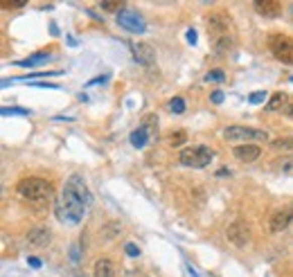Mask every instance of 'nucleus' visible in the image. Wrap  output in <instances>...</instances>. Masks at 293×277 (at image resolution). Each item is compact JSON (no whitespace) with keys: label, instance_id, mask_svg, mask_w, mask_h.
Returning a JSON list of instances; mask_svg holds the SVG:
<instances>
[{"label":"nucleus","instance_id":"nucleus-32","mask_svg":"<svg viewBox=\"0 0 293 277\" xmlns=\"http://www.w3.org/2000/svg\"><path fill=\"white\" fill-rule=\"evenodd\" d=\"M27 264H30L32 268H41V259H36V257H30V259H27Z\"/></svg>","mask_w":293,"mask_h":277},{"label":"nucleus","instance_id":"nucleus-6","mask_svg":"<svg viewBox=\"0 0 293 277\" xmlns=\"http://www.w3.org/2000/svg\"><path fill=\"white\" fill-rule=\"evenodd\" d=\"M118 25L122 27V30L131 32V34H145L147 32L145 18H142L138 12H129V9H124V12L118 14Z\"/></svg>","mask_w":293,"mask_h":277},{"label":"nucleus","instance_id":"nucleus-14","mask_svg":"<svg viewBox=\"0 0 293 277\" xmlns=\"http://www.w3.org/2000/svg\"><path fill=\"white\" fill-rule=\"evenodd\" d=\"M93 273L95 277H115V264L110 259H106V257H102V259L95 261Z\"/></svg>","mask_w":293,"mask_h":277},{"label":"nucleus","instance_id":"nucleus-35","mask_svg":"<svg viewBox=\"0 0 293 277\" xmlns=\"http://www.w3.org/2000/svg\"><path fill=\"white\" fill-rule=\"evenodd\" d=\"M291 16H293V5H291Z\"/></svg>","mask_w":293,"mask_h":277},{"label":"nucleus","instance_id":"nucleus-13","mask_svg":"<svg viewBox=\"0 0 293 277\" xmlns=\"http://www.w3.org/2000/svg\"><path fill=\"white\" fill-rule=\"evenodd\" d=\"M27 241H30V246H34V248H45L52 241V235H50L47 228H34V230L27 232Z\"/></svg>","mask_w":293,"mask_h":277},{"label":"nucleus","instance_id":"nucleus-12","mask_svg":"<svg viewBox=\"0 0 293 277\" xmlns=\"http://www.w3.org/2000/svg\"><path fill=\"white\" fill-rule=\"evenodd\" d=\"M259 153H262V149L257 144H237L232 149V155L237 160H242V162H253V160L259 158Z\"/></svg>","mask_w":293,"mask_h":277},{"label":"nucleus","instance_id":"nucleus-34","mask_svg":"<svg viewBox=\"0 0 293 277\" xmlns=\"http://www.w3.org/2000/svg\"><path fill=\"white\" fill-rule=\"evenodd\" d=\"M217 176H219V178H225V176H230V169H219V172H217Z\"/></svg>","mask_w":293,"mask_h":277},{"label":"nucleus","instance_id":"nucleus-19","mask_svg":"<svg viewBox=\"0 0 293 277\" xmlns=\"http://www.w3.org/2000/svg\"><path fill=\"white\" fill-rule=\"evenodd\" d=\"M185 99L183 97H171L169 99V110L171 113H176V115H181V113H185Z\"/></svg>","mask_w":293,"mask_h":277},{"label":"nucleus","instance_id":"nucleus-20","mask_svg":"<svg viewBox=\"0 0 293 277\" xmlns=\"http://www.w3.org/2000/svg\"><path fill=\"white\" fill-rule=\"evenodd\" d=\"M185 140H187V133H185V131H174V133L167 135V142H169L171 147H181V144H183Z\"/></svg>","mask_w":293,"mask_h":277},{"label":"nucleus","instance_id":"nucleus-17","mask_svg":"<svg viewBox=\"0 0 293 277\" xmlns=\"http://www.w3.org/2000/svg\"><path fill=\"white\" fill-rule=\"evenodd\" d=\"M271 147L275 149V151H291V149H293V135H291V138H275V140H271Z\"/></svg>","mask_w":293,"mask_h":277},{"label":"nucleus","instance_id":"nucleus-25","mask_svg":"<svg viewBox=\"0 0 293 277\" xmlns=\"http://www.w3.org/2000/svg\"><path fill=\"white\" fill-rule=\"evenodd\" d=\"M3 7H5V9H18V7H25V0H3Z\"/></svg>","mask_w":293,"mask_h":277},{"label":"nucleus","instance_id":"nucleus-7","mask_svg":"<svg viewBox=\"0 0 293 277\" xmlns=\"http://www.w3.org/2000/svg\"><path fill=\"white\" fill-rule=\"evenodd\" d=\"M208 32L214 36V41L230 34V16L225 12H212L208 16Z\"/></svg>","mask_w":293,"mask_h":277},{"label":"nucleus","instance_id":"nucleus-23","mask_svg":"<svg viewBox=\"0 0 293 277\" xmlns=\"http://www.w3.org/2000/svg\"><path fill=\"white\" fill-rule=\"evenodd\" d=\"M124 3H113V0H104V3H102V9H104V12H110V14H113V12H124Z\"/></svg>","mask_w":293,"mask_h":277},{"label":"nucleus","instance_id":"nucleus-16","mask_svg":"<svg viewBox=\"0 0 293 277\" xmlns=\"http://www.w3.org/2000/svg\"><path fill=\"white\" fill-rule=\"evenodd\" d=\"M286 104H289V97H286L284 92H275V95H271V99H268L266 110H282Z\"/></svg>","mask_w":293,"mask_h":277},{"label":"nucleus","instance_id":"nucleus-22","mask_svg":"<svg viewBox=\"0 0 293 277\" xmlns=\"http://www.w3.org/2000/svg\"><path fill=\"white\" fill-rule=\"evenodd\" d=\"M47 52H38V54L34 57H30V59H25V61H18V66H36V63H43V61H47Z\"/></svg>","mask_w":293,"mask_h":277},{"label":"nucleus","instance_id":"nucleus-28","mask_svg":"<svg viewBox=\"0 0 293 277\" xmlns=\"http://www.w3.org/2000/svg\"><path fill=\"white\" fill-rule=\"evenodd\" d=\"M124 252H127L129 257H138V255H140V248H138L136 244H127V246H124Z\"/></svg>","mask_w":293,"mask_h":277},{"label":"nucleus","instance_id":"nucleus-3","mask_svg":"<svg viewBox=\"0 0 293 277\" xmlns=\"http://www.w3.org/2000/svg\"><path fill=\"white\" fill-rule=\"evenodd\" d=\"M212 158H214V151L210 147H203V144H199V147H187L179 155L181 164H185V167H192V169H203V167H208V164L212 162Z\"/></svg>","mask_w":293,"mask_h":277},{"label":"nucleus","instance_id":"nucleus-5","mask_svg":"<svg viewBox=\"0 0 293 277\" xmlns=\"http://www.w3.org/2000/svg\"><path fill=\"white\" fill-rule=\"evenodd\" d=\"M223 138L230 142H246L251 144V140H268V135L259 129H251V126H228L223 131Z\"/></svg>","mask_w":293,"mask_h":277},{"label":"nucleus","instance_id":"nucleus-1","mask_svg":"<svg viewBox=\"0 0 293 277\" xmlns=\"http://www.w3.org/2000/svg\"><path fill=\"white\" fill-rule=\"evenodd\" d=\"M86 205H88V203L66 185L64 192H61L59 198H56V205H54L56 218H59L61 223H68V226H77V223L84 221Z\"/></svg>","mask_w":293,"mask_h":277},{"label":"nucleus","instance_id":"nucleus-4","mask_svg":"<svg viewBox=\"0 0 293 277\" xmlns=\"http://www.w3.org/2000/svg\"><path fill=\"white\" fill-rule=\"evenodd\" d=\"M268 50H271V54L277 61L293 66V38L291 36H286V34H273L268 38Z\"/></svg>","mask_w":293,"mask_h":277},{"label":"nucleus","instance_id":"nucleus-2","mask_svg":"<svg viewBox=\"0 0 293 277\" xmlns=\"http://www.w3.org/2000/svg\"><path fill=\"white\" fill-rule=\"evenodd\" d=\"M16 192L25 201H45V198L52 196L54 187H52V183L43 181V178H23L16 185Z\"/></svg>","mask_w":293,"mask_h":277},{"label":"nucleus","instance_id":"nucleus-8","mask_svg":"<svg viewBox=\"0 0 293 277\" xmlns=\"http://www.w3.org/2000/svg\"><path fill=\"white\" fill-rule=\"evenodd\" d=\"M228 239L232 241L237 248H246L248 244H251V228H248V223L246 221H235V223H230L228 226Z\"/></svg>","mask_w":293,"mask_h":277},{"label":"nucleus","instance_id":"nucleus-21","mask_svg":"<svg viewBox=\"0 0 293 277\" xmlns=\"http://www.w3.org/2000/svg\"><path fill=\"white\" fill-rule=\"evenodd\" d=\"M280 172L284 174V176H293V153H289V155H284V158H282Z\"/></svg>","mask_w":293,"mask_h":277},{"label":"nucleus","instance_id":"nucleus-24","mask_svg":"<svg viewBox=\"0 0 293 277\" xmlns=\"http://www.w3.org/2000/svg\"><path fill=\"white\" fill-rule=\"evenodd\" d=\"M120 232V226L118 223H108L106 228H104L102 232H99V237H104V239H110V237H115Z\"/></svg>","mask_w":293,"mask_h":277},{"label":"nucleus","instance_id":"nucleus-18","mask_svg":"<svg viewBox=\"0 0 293 277\" xmlns=\"http://www.w3.org/2000/svg\"><path fill=\"white\" fill-rule=\"evenodd\" d=\"M230 47H232V38H230V34L228 36H221L214 41V50L219 52V54H223V52H228Z\"/></svg>","mask_w":293,"mask_h":277},{"label":"nucleus","instance_id":"nucleus-30","mask_svg":"<svg viewBox=\"0 0 293 277\" xmlns=\"http://www.w3.org/2000/svg\"><path fill=\"white\" fill-rule=\"evenodd\" d=\"M9 113H12V115H25L27 110H21V108H3V115H9Z\"/></svg>","mask_w":293,"mask_h":277},{"label":"nucleus","instance_id":"nucleus-29","mask_svg":"<svg viewBox=\"0 0 293 277\" xmlns=\"http://www.w3.org/2000/svg\"><path fill=\"white\" fill-rule=\"evenodd\" d=\"M210 101H212V104H221V101H223V92H221V90L212 92V97H210Z\"/></svg>","mask_w":293,"mask_h":277},{"label":"nucleus","instance_id":"nucleus-26","mask_svg":"<svg viewBox=\"0 0 293 277\" xmlns=\"http://www.w3.org/2000/svg\"><path fill=\"white\" fill-rule=\"evenodd\" d=\"M264 99H266V92H264V90H259V92H253V95L248 97V101H251V104H262Z\"/></svg>","mask_w":293,"mask_h":277},{"label":"nucleus","instance_id":"nucleus-9","mask_svg":"<svg viewBox=\"0 0 293 277\" xmlns=\"http://www.w3.org/2000/svg\"><path fill=\"white\" fill-rule=\"evenodd\" d=\"M291 221H293V205H286L282 210L273 212L271 221H268V228H271V232H282L291 226Z\"/></svg>","mask_w":293,"mask_h":277},{"label":"nucleus","instance_id":"nucleus-10","mask_svg":"<svg viewBox=\"0 0 293 277\" xmlns=\"http://www.w3.org/2000/svg\"><path fill=\"white\" fill-rule=\"evenodd\" d=\"M131 50H133V59L140 66H153L156 63V50L149 43H136V45H131Z\"/></svg>","mask_w":293,"mask_h":277},{"label":"nucleus","instance_id":"nucleus-15","mask_svg":"<svg viewBox=\"0 0 293 277\" xmlns=\"http://www.w3.org/2000/svg\"><path fill=\"white\" fill-rule=\"evenodd\" d=\"M66 185H68V187L73 189V192L79 194V196L84 198L86 203H90V201H93V196H90V192H88V187H86V183L81 181V176H77V174H75V176H70V181L66 183Z\"/></svg>","mask_w":293,"mask_h":277},{"label":"nucleus","instance_id":"nucleus-11","mask_svg":"<svg viewBox=\"0 0 293 277\" xmlns=\"http://www.w3.org/2000/svg\"><path fill=\"white\" fill-rule=\"evenodd\" d=\"M253 7H255V12L264 18H277L282 14V5L277 3V0H255Z\"/></svg>","mask_w":293,"mask_h":277},{"label":"nucleus","instance_id":"nucleus-31","mask_svg":"<svg viewBox=\"0 0 293 277\" xmlns=\"http://www.w3.org/2000/svg\"><path fill=\"white\" fill-rule=\"evenodd\" d=\"M282 115H286V118H293V101H289V104L282 108Z\"/></svg>","mask_w":293,"mask_h":277},{"label":"nucleus","instance_id":"nucleus-27","mask_svg":"<svg viewBox=\"0 0 293 277\" xmlns=\"http://www.w3.org/2000/svg\"><path fill=\"white\" fill-rule=\"evenodd\" d=\"M205 81H223V72L221 70H212L205 75Z\"/></svg>","mask_w":293,"mask_h":277},{"label":"nucleus","instance_id":"nucleus-33","mask_svg":"<svg viewBox=\"0 0 293 277\" xmlns=\"http://www.w3.org/2000/svg\"><path fill=\"white\" fill-rule=\"evenodd\" d=\"M187 41H190V43H196V32H194V30H187Z\"/></svg>","mask_w":293,"mask_h":277}]
</instances>
